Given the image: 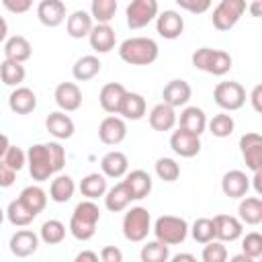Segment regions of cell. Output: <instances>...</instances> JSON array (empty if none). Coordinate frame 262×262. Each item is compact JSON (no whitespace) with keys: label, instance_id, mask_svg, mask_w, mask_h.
I'll use <instances>...</instances> for the list:
<instances>
[{"label":"cell","instance_id":"cell-55","mask_svg":"<svg viewBox=\"0 0 262 262\" xmlns=\"http://www.w3.org/2000/svg\"><path fill=\"white\" fill-rule=\"evenodd\" d=\"M72 262H100V258H98V254L92 252V250H82Z\"/></svg>","mask_w":262,"mask_h":262},{"label":"cell","instance_id":"cell-12","mask_svg":"<svg viewBox=\"0 0 262 262\" xmlns=\"http://www.w3.org/2000/svg\"><path fill=\"white\" fill-rule=\"evenodd\" d=\"M156 31L164 39H170V41L178 39L182 35V31H184L182 14L178 10H172V8H168L164 12H158V16H156Z\"/></svg>","mask_w":262,"mask_h":262},{"label":"cell","instance_id":"cell-24","mask_svg":"<svg viewBox=\"0 0 262 262\" xmlns=\"http://www.w3.org/2000/svg\"><path fill=\"white\" fill-rule=\"evenodd\" d=\"M8 106L14 115H29L37 108V94L27 86H18L10 92Z\"/></svg>","mask_w":262,"mask_h":262},{"label":"cell","instance_id":"cell-43","mask_svg":"<svg viewBox=\"0 0 262 262\" xmlns=\"http://www.w3.org/2000/svg\"><path fill=\"white\" fill-rule=\"evenodd\" d=\"M190 233H192V239L199 242V244H209L215 239V227H213V219L209 217H199L192 227H190Z\"/></svg>","mask_w":262,"mask_h":262},{"label":"cell","instance_id":"cell-44","mask_svg":"<svg viewBox=\"0 0 262 262\" xmlns=\"http://www.w3.org/2000/svg\"><path fill=\"white\" fill-rule=\"evenodd\" d=\"M156 176L164 182H174L180 176V166L172 158H158L156 160Z\"/></svg>","mask_w":262,"mask_h":262},{"label":"cell","instance_id":"cell-26","mask_svg":"<svg viewBox=\"0 0 262 262\" xmlns=\"http://www.w3.org/2000/svg\"><path fill=\"white\" fill-rule=\"evenodd\" d=\"M45 127L55 139H70L74 135V131H76V125H74L72 117L61 113V111L49 113L47 119H45Z\"/></svg>","mask_w":262,"mask_h":262},{"label":"cell","instance_id":"cell-21","mask_svg":"<svg viewBox=\"0 0 262 262\" xmlns=\"http://www.w3.org/2000/svg\"><path fill=\"white\" fill-rule=\"evenodd\" d=\"M100 174L104 176V178H115V180H119V178H123L127 172H129V160H127V156L123 154V151H119V149H113V151H108V154H104L102 156V160H100Z\"/></svg>","mask_w":262,"mask_h":262},{"label":"cell","instance_id":"cell-62","mask_svg":"<svg viewBox=\"0 0 262 262\" xmlns=\"http://www.w3.org/2000/svg\"><path fill=\"white\" fill-rule=\"evenodd\" d=\"M4 217H6V213H4V209L0 207V225H2V221H4Z\"/></svg>","mask_w":262,"mask_h":262},{"label":"cell","instance_id":"cell-31","mask_svg":"<svg viewBox=\"0 0 262 262\" xmlns=\"http://www.w3.org/2000/svg\"><path fill=\"white\" fill-rule=\"evenodd\" d=\"M100 68H102V63L96 55H82L72 66V76L78 82H88L100 74Z\"/></svg>","mask_w":262,"mask_h":262},{"label":"cell","instance_id":"cell-35","mask_svg":"<svg viewBox=\"0 0 262 262\" xmlns=\"http://www.w3.org/2000/svg\"><path fill=\"white\" fill-rule=\"evenodd\" d=\"M131 199L123 186V182H117L115 186H111L106 192H104V207L111 211V213H121V211H127Z\"/></svg>","mask_w":262,"mask_h":262},{"label":"cell","instance_id":"cell-46","mask_svg":"<svg viewBox=\"0 0 262 262\" xmlns=\"http://www.w3.org/2000/svg\"><path fill=\"white\" fill-rule=\"evenodd\" d=\"M242 254L250 256L252 260L262 256V235L258 231H250L242 237Z\"/></svg>","mask_w":262,"mask_h":262},{"label":"cell","instance_id":"cell-60","mask_svg":"<svg viewBox=\"0 0 262 262\" xmlns=\"http://www.w3.org/2000/svg\"><path fill=\"white\" fill-rule=\"evenodd\" d=\"M229 262H256V260H252L250 256H246V254H242V252H239V254L231 256V258H229Z\"/></svg>","mask_w":262,"mask_h":262},{"label":"cell","instance_id":"cell-57","mask_svg":"<svg viewBox=\"0 0 262 262\" xmlns=\"http://www.w3.org/2000/svg\"><path fill=\"white\" fill-rule=\"evenodd\" d=\"M168 262H196V258L192 254H188V252H180V254L172 256Z\"/></svg>","mask_w":262,"mask_h":262},{"label":"cell","instance_id":"cell-15","mask_svg":"<svg viewBox=\"0 0 262 262\" xmlns=\"http://www.w3.org/2000/svg\"><path fill=\"white\" fill-rule=\"evenodd\" d=\"M213 227H215V239L221 242V244L235 242L244 233V223L233 215H215L213 217Z\"/></svg>","mask_w":262,"mask_h":262},{"label":"cell","instance_id":"cell-34","mask_svg":"<svg viewBox=\"0 0 262 262\" xmlns=\"http://www.w3.org/2000/svg\"><path fill=\"white\" fill-rule=\"evenodd\" d=\"M76 192V182L68 174H59L49 184V199L53 203H68Z\"/></svg>","mask_w":262,"mask_h":262},{"label":"cell","instance_id":"cell-54","mask_svg":"<svg viewBox=\"0 0 262 262\" xmlns=\"http://www.w3.org/2000/svg\"><path fill=\"white\" fill-rule=\"evenodd\" d=\"M262 86L258 84V86H254V90H252V94H250V102H252V106H254V111L256 113H262Z\"/></svg>","mask_w":262,"mask_h":262},{"label":"cell","instance_id":"cell-8","mask_svg":"<svg viewBox=\"0 0 262 262\" xmlns=\"http://www.w3.org/2000/svg\"><path fill=\"white\" fill-rule=\"evenodd\" d=\"M158 12H160L158 0H131L125 8L127 27L129 29H143L151 20H156Z\"/></svg>","mask_w":262,"mask_h":262},{"label":"cell","instance_id":"cell-10","mask_svg":"<svg viewBox=\"0 0 262 262\" xmlns=\"http://www.w3.org/2000/svg\"><path fill=\"white\" fill-rule=\"evenodd\" d=\"M53 98L61 113H74L82 106V90L76 82H59L53 90Z\"/></svg>","mask_w":262,"mask_h":262},{"label":"cell","instance_id":"cell-23","mask_svg":"<svg viewBox=\"0 0 262 262\" xmlns=\"http://www.w3.org/2000/svg\"><path fill=\"white\" fill-rule=\"evenodd\" d=\"M127 94V88L119 82H108L100 88L98 94V102L102 106V111H106L108 115H119V106L123 102V96Z\"/></svg>","mask_w":262,"mask_h":262},{"label":"cell","instance_id":"cell-47","mask_svg":"<svg viewBox=\"0 0 262 262\" xmlns=\"http://www.w3.org/2000/svg\"><path fill=\"white\" fill-rule=\"evenodd\" d=\"M2 162L16 174V172H20V170L27 166V151H23V149L16 147V145H10V147L6 149Z\"/></svg>","mask_w":262,"mask_h":262},{"label":"cell","instance_id":"cell-48","mask_svg":"<svg viewBox=\"0 0 262 262\" xmlns=\"http://www.w3.org/2000/svg\"><path fill=\"white\" fill-rule=\"evenodd\" d=\"M47 147H49V154H51L53 170H55V172H59V170L66 166V149H63V145H61V143H57V141H49V143H47Z\"/></svg>","mask_w":262,"mask_h":262},{"label":"cell","instance_id":"cell-28","mask_svg":"<svg viewBox=\"0 0 262 262\" xmlns=\"http://www.w3.org/2000/svg\"><path fill=\"white\" fill-rule=\"evenodd\" d=\"M94 27V20L90 16L88 10H74L68 18H66V31L72 39H84L90 35Z\"/></svg>","mask_w":262,"mask_h":262},{"label":"cell","instance_id":"cell-19","mask_svg":"<svg viewBox=\"0 0 262 262\" xmlns=\"http://www.w3.org/2000/svg\"><path fill=\"white\" fill-rule=\"evenodd\" d=\"M176 125H178V129H184V131L201 137L207 129V115L201 106H184L182 113L178 115Z\"/></svg>","mask_w":262,"mask_h":262},{"label":"cell","instance_id":"cell-32","mask_svg":"<svg viewBox=\"0 0 262 262\" xmlns=\"http://www.w3.org/2000/svg\"><path fill=\"white\" fill-rule=\"evenodd\" d=\"M18 201L37 217L45 207H47V192L39 186V184H31V186H25L18 194Z\"/></svg>","mask_w":262,"mask_h":262},{"label":"cell","instance_id":"cell-50","mask_svg":"<svg viewBox=\"0 0 262 262\" xmlns=\"http://www.w3.org/2000/svg\"><path fill=\"white\" fill-rule=\"evenodd\" d=\"M211 53H213V47H199L194 53H192V66L196 68V70H201V72H205V68H207V63H209V59H211Z\"/></svg>","mask_w":262,"mask_h":262},{"label":"cell","instance_id":"cell-59","mask_svg":"<svg viewBox=\"0 0 262 262\" xmlns=\"http://www.w3.org/2000/svg\"><path fill=\"white\" fill-rule=\"evenodd\" d=\"M10 147V141H8V137L4 135V133H0V160L4 158V154H6V149Z\"/></svg>","mask_w":262,"mask_h":262},{"label":"cell","instance_id":"cell-58","mask_svg":"<svg viewBox=\"0 0 262 262\" xmlns=\"http://www.w3.org/2000/svg\"><path fill=\"white\" fill-rule=\"evenodd\" d=\"M8 39V23L4 20V16H0V43H4Z\"/></svg>","mask_w":262,"mask_h":262},{"label":"cell","instance_id":"cell-33","mask_svg":"<svg viewBox=\"0 0 262 262\" xmlns=\"http://www.w3.org/2000/svg\"><path fill=\"white\" fill-rule=\"evenodd\" d=\"M80 192L82 196H86V201H96L100 196H104V192L108 190V184H106V178L98 172H92V174H86L82 180H80Z\"/></svg>","mask_w":262,"mask_h":262},{"label":"cell","instance_id":"cell-7","mask_svg":"<svg viewBox=\"0 0 262 262\" xmlns=\"http://www.w3.org/2000/svg\"><path fill=\"white\" fill-rule=\"evenodd\" d=\"M248 4L244 0H221L211 14V23L217 31H229L237 25L242 14L246 12Z\"/></svg>","mask_w":262,"mask_h":262},{"label":"cell","instance_id":"cell-5","mask_svg":"<svg viewBox=\"0 0 262 262\" xmlns=\"http://www.w3.org/2000/svg\"><path fill=\"white\" fill-rule=\"evenodd\" d=\"M27 166L31 178L37 182H45L55 174L47 143H35L27 149Z\"/></svg>","mask_w":262,"mask_h":262},{"label":"cell","instance_id":"cell-45","mask_svg":"<svg viewBox=\"0 0 262 262\" xmlns=\"http://www.w3.org/2000/svg\"><path fill=\"white\" fill-rule=\"evenodd\" d=\"M201 260L203 262H227V248H225V244H221L217 239L205 244V248L201 252Z\"/></svg>","mask_w":262,"mask_h":262},{"label":"cell","instance_id":"cell-52","mask_svg":"<svg viewBox=\"0 0 262 262\" xmlns=\"http://www.w3.org/2000/svg\"><path fill=\"white\" fill-rule=\"evenodd\" d=\"M2 6L10 12H14V14H23V12L31 10L33 2L31 0H2Z\"/></svg>","mask_w":262,"mask_h":262},{"label":"cell","instance_id":"cell-27","mask_svg":"<svg viewBox=\"0 0 262 262\" xmlns=\"http://www.w3.org/2000/svg\"><path fill=\"white\" fill-rule=\"evenodd\" d=\"M4 55H6V59H10V61L25 63V61L31 59V55H33V45H31L29 39L23 37V35H10V37L4 41Z\"/></svg>","mask_w":262,"mask_h":262},{"label":"cell","instance_id":"cell-39","mask_svg":"<svg viewBox=\"0 0 262 262\" xmlns=\"http://www.w3.org/2000/svg\"><path fill=\"white\" fill-rule=\"evenodd\" d=\"M6 219L14 225V227H27L33 219H35V215L18 201V199H14V201H10L8 203V207H6Z\"/></svg>","mask_w":262,"mask_h":262},{"label":"cell","instance_id":"cell-6","mask_svg":"<svg viewBox=\"0 0 262 262\" xmlns=\"http://www.w3.org/2000/svg\"><path fill=\"white\" fill-rule=\"evenodd\" d=\"M213 98H215V104L223 108V113L239 111L246 104V88L235 80L219 82L213 90Z\"/></svg>","mask_w":262,"mask_h":262},{"label":"cell","instance_id":"cell-9","mask_svg":"<svg viewBox=\"0 0 262 262\" xmlns=\"http://www.w3.org/2000/svg\"><path fill=\"white\" fill-rule=\"evenodd\" d=\"M239 151L246 166L252 172L262 170V135L256 131H248L239 137Z\"/></svg>","mask_w":262,"mask_h":262},{"label":"cell","instance_id":"cell-51","mask_svg":"<svg viewBox=\"0 0 262 262\" xmlns=\"http://www.w3.org/2000/svg\"><path fill=\"white\" fill-rule=\"evenodd\" d=\"M100 262H123V252L117 246H104L98 254Z\"/></svg>","mask_w":262,"mask_h":262},{"label":"cell","instance_id":"cell-42","mask_svg":"<svg viewBox=\"0 0 262 262\" xmlns=\"http://www.w3.org/2000/svg\"><path fill=\"white\" fill-rule=\"evenodd\" d=\"M139 258H141V262H168L170 260V248L164 246L162 242L154 239V242H147L145 246H141Z\"/></svg>","mask_w":262,"mask_h":262},{"label":"cell","instance_id":"cell-20","mask_svg":"<svg viewBox=\"0 0 262 262\" xmlns=\"http://www.w3.org/2000/svg\"><path fill=\"white\" fill-rule=\"evenodd\" d=\"M37 18L45 27H59L66 20V4L61 0H41L37 4Z\"/></svg>","mask_w":262,"mask_h":262},{"label":"cell","instance_id":"cell-14","mask_svg":"<svg viewBox=\"0 0 262 262\" xmlns=\"http://www.w3.org/2000/svg\"><path fill=\"white\" fill-rule=\"evenodd\" d=\"M131 201H141L151 192V176L145 170H131L121 180Z\"/></svg>","mask_w":262,"mask_h":262},{"label":"cell","instance_id":"cell-3","mask_svg":"<svg viewBox=\"0 0 262 262\" xmlns=\"http://www.w3.org/2000/svg\"><path fill=\"white\" fill-rule=\"evenodd\" d=\"M154 235L158 242H162L164 246H178L186 239L188 235V223L182 217L176 215H162L156 219L154 227H151Z\"/></svg>","mask_w":262,"mask_h":262},{"label":"cell","instance_id":"cell-36","mask_svg":"<svg viewBox=\"0 0 262 262\" xmlns=\"http://www.w3.org/2000/svg\"><path fill=\"white\" fill-rule=\"evenodd\" d=\"M25 76H27V70H25L23 63H16V61H10V59H4L0 63V80L6 86L18 88L25 82Z\"/></svg>","mask_w":262,"mask_h":262},{"label":"cell","instance_id":"cell-61","mask_svg":"<svg viewBox=\"0 0 262 262\" xmlns=\"http://www.w3.org/2000/svg\"><path fill=\"white\" fill-rule=\"evenodd\" d=\"M252 12H254V16H258V12H260V2H254V4H252Z\"/></svg>","mask_w":262,"mask_h":262},{"label":"cell","instance_id":"cell-4","mask_svg":"<svg viewBox=\"0 0 262 262\" xmlns=\"http://www.w3.org/2000/svg\"><path fill=\"white\" fill-rule=\"evenodd\" d=\"M151 231V215L145 207H131L123 215V235L129 242H143Z\"/></svg>","mask_w":262,"mask_h":262},{"label":"cell","instance_id":"cell-37","mask_svg":"<svg viewBox=\"0 0 262 262\" xmlns=\"http://www.w3.org/2000/svg\"><path fill=\"white\" fill-rule=\"evenodd\" d=\"M66 237V225L59 219H47L43 221L39 229V239H43L47 246H57Z\"/></svg>","mask_w":262,"mask_h":262},{"label":"cell","instance_id":"cell-25","mask_svg":"<svg viewBox=\"0 0 262 262\" xmlns=\"http://www.w3.org/2000/svg\"><path fill=\"white\" fill-rule=\"evenodd\" d=\"M88 41L96 53H108L115 49L117 35H115V29L111 25H94L90 35H88Z\"/></svg>","mask_w":262,"mask_h":262},{"label":"cell","instance_id":"cell-53","mask_svg":"<svg viewBox=\"0 0 262 262\" xmlns=\"http://www.w3.org/2000/svg\"><path fill=\"white\" fill-rule=\"evenodd\" d=\"M14 178H16V174L0 160V188H8V186H12L14 184Z\"/></svg>","mask_w":262,"mask_h":262},{"label":"cell","instance_id":"cell-2","mask_svg":"<svg viewBox=\"0 0 262 262\" xmlns=\"http://www.w3.org/2000/svg\"><path fill=\"white\" fill-rule=\"evenodd\" d=\"M158 55L160 47L151 37H129L119 45V57L129 66H149Z\"/></svg>","mask_w":262,"mask_h":262},{"label":"cell","instance_id":"cell-11","mask_svg":"<svg viewBox=\"0 0 262 262\" xmlns=\"http://www.w3.org/2000/svg\"><path fill=\"white\" fill-rule=\"evenodd\" d=\"M127 137V123L119 115H108L98 125V139L104 145H119Z\"/></svg>","mask_w":262,"mask_h":262},{"label":"cell","instance_id":"cell-49","mask_svg":"<svg viewBox=\"0 0 262 262\" xmlns=\"http://www.w3.org/2000/svg\"><path fill=\"white\" fill-rule=\"evenodd\" d=\"M176 4L182 8V10H188L192 14H203L211 8V2L209 0H176Z\"/></svg>","mask_w":262,"mask_h":262},{"label":"cell","instance_id":"cell-17","mask_svg":"<svg viewBox=\"0 0 262 262\" xmlns=\"http://www.w3.org/2000/svg\"><path fill=\"white\" fill-rule=\"evenodd\" d=\"M221 190L229 199H244L250 190V176L242 170H229L221 178Z\"/></svg>","mask_w":262,"mask_h":262},{"label":"cell","instance_id":"cell-22","mask_svg":"<svg viewBox=\"0 0 262 262\" xmlns=\"http://www.w3.org/2000/svg\"><path fill=\"white\" fill-rule=\"evenodd\" d=\"M147 121H149V127L154 131H170L176 127V121H178V115H176V108L164 104V102H158L151 106L149 115H147Z\"/></svg>","mask_w":262,"mask_h":262},{"label":"cell","instance_id":"cell-38","mask_svg":"<svg viewBox=\"0 0 262 262\" xmlns=\"http://www.w3.org/2000/svg\"><path fill=\"white\" fill-rule=\"evenodd\" d=\"M117 0H92L90 4V16L96 20V25H108L115 18L117 12Z\"/></svg>","mask_w":262,"mask_h":262},{"label":"cell","instance_id":"cell-40","mask_svg":"<svg viewBox=\"0 0 262 262\" xmlns=\"http://www.w3.org/2000/svg\"><path fill=\"white\" fill-rule=\"evenodd\" d=\"M207 127H209V131H211L215 137L223 139V137H229V135L233 133L235 121H233V117H231L229 113H217V115H213L211 121H207Z\"/></svg>","mask_w":262,"mask_h":262},{"label":"cell","instance_id":"cell-29","mask_svg":"<svg viewBox=\"0 0 262 262\" xmlns=\"http://www.w3.org/2000/svg\"><path fill=\"white\" fill-rule=\"evenodd\" d=\"M147 111V104H145V98L139 94V92H129L123 96V102L119 106V115L121 119H129V121H139L143 119Z\"/></svg>","mask_w":262,"mask_h":262},{"label":"cell","instance_id":"cell-13","mask_svg":"<svg viewBox=\"0 0 262 262\" xmlns=\"http://www.w3.org/2000/svg\"><path fill=\"white\" fill-rule=\"evenodd\" d=\"M170 147L180 158H194L201 151V137L184 129H176L170 135Z\"/></svg>","mask_w":262,"mask_h":262},{"label":"cell","instance_id":"cell-41","mask_svg":"<svg viewBox=\"0 0 262 262\" xmlns=\"http://www.w3.org/2000/svg\"><path fill=\"white\" fill-rule=\"evenodd\" d=\"M231 66H233V59H231V55H229L227 51H223V49H213L211 59H209L205 72H207V74H213V76H225V74L231 70Z\"/></svg>","mask_w":262,"mask_h":262},{"label":"cell","instance_id":"cell-30","mask_svg":"<svg viewBox=\"0 0 262 262\" xmlns=\"http://www.w3.org/2000/svg\"><path fill=\"white\" fill-rule=\"evenodd\" d=\"M237 219L246 225L262 223V199L260 196H244L237 205Z\"/></svg>","mask_w":262,"mask_h":262},{"label":"cell","instance_id":"cell-16","mask_svg":"<svg viewBox=\"0 0 262 262\" xmlns=\"http://www.w3.org/2000/svg\"><path fill=\"white\" fill-rule=\"evenodd\" d=\"M190 96H192V88H190V84L186 82V80H170L166 86H164V90H162V102L164 104H168V106H172V108H178V106H186V102L190 100Z\"/></svg>","mask_w":262,"mask_h":262},{"label":"cell","instance_id":"cell-18","mask_svg":"<svg viewBox=\"0 0 262 262\" xmlns=\"http://www.w3.org/2000/svg\"><path fill=\"white\" fill-rule=\"evenodd\" d=\"M8 248H10V252L16 258H27V256H31V254L37 252V248H39V235L33 229H18V231H14L10 235Z\"/></svg>","mask_w":262,"mask_h":262},{"label":"cell","instance_id":"cell-56","mask_svg":"<svg viewBox=\"0 0 262 262\" xmlns=\"http://www.w3.org/2000/svg\"><path fill=\"white\" fill-rule=\"evenodd\" d=\"M260 180H262V170L260 172H254V176L250 178V186H254V190H256L258 196L262 194V182Z\"/></svg>","mask_w":262,"mask_h":262},{"label":"cell","instance_id":"cell-1","mask_svg":"<svg viewBox=\"0 0 262 262\" xmlns=\"http://www.w3.org/2000/svg\"><path fill=\"white\" fill-rule=\"evenodd\" d=\"M100 221V209L94 201H80L70 217V233L80 239V242H88L94 233H96V225Z\"/></svg>","mask_w":262,"mask_h":262}]
</instances>
